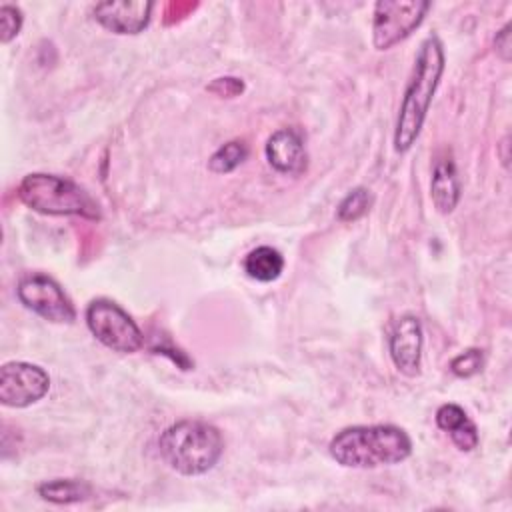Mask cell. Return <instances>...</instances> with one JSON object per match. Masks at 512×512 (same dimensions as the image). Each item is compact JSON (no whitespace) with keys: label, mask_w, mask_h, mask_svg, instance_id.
Listing matches in <instances>:
<instances>
[{"label":"cell","mask_w":512,"mask_h":512,"mask_svg":"<svg viewBox=\"0 0 512 512\" xmlns=\"http://www.w3.org/2000/svg\"><path fill=\"white\" fill-rule=\"evenodd\" d=\"M444 72V46L436 34H430L418 50L410 72L400 112L394 128V150L408 152L418 140L432 98Z\"/></svg>","instance_id":"cell-1"},{"label":"cell","mask_w":512,"mask_h":512,"mask_svg":"<svg viewBox=\"0 0 512 512\" xmlns=\"http://www.w3.org/2000/svg\"><path fill=\"white\" fill-rule=\"evenodd\" d=\"M328 452L344 468H378L406 460L412 440L404 428L394 424H360L336 432Z\"/></svg>","instance_id":"cell-2"},{"label":"cell","mask_w":512,"mask_h":512,"mask_svg":"<svg viewBox=\"0 0 512 512\" xmlns=\"http://www.w3.org/2000/svg\"><path fill=\"white\" fill-rule=\"evenodd\" d=\"M162 460L182 476H200L216 466L224 452L220 430L204 420H180L158 438Z\"/></svg>","instance_id":"cell-3"},{"label":"cell","mask_w":512,"mask_h":512,"mask_svg":"<svg viewBox=\"0 0 512 512\" xmlns=\"http://www.w3.org/2000/svg\"><path fill=\"white\" fill-rule=\"evenodd\" d=\"M18 198L34 212L48 216L100 218L98 204L76 182L56 174H26L18 184Z\"/></svg>","instance_id":"cell-4"},{"label":"cell","mask_w":512,"mask_h":512,"mask_svg":"<svg viewBox=\"0 0 512 512\" xmlns=\"http://www.w3.org/2000/svg\"><path fill=\"white\" fill-rule=\"evenodd\" d=\"M86 324L90 332L106 348L132 354L144 346V334L132 316L108 298H96L86 308Z\"/></svg>","instance_id":"cell-5"},{"label":"cell","mask_w":512,"mask_h":512,"mask_svg":"<svg viewBox=\"0 0 512 512\" xmlns=\"http://www.w3.org/2000/svg\"><path fill=\"white\" fill-rule=\"evenodd\" d=\"M430 10L426 0H378L372 18V44L376 50H388L408 38Z\"/></svg>","instance_id":"cell-6"},{"label":"cell","mask_w":512,"mask_h":512,"mask_svg":"<svg viewBox=\"0 0 512 512\" xmlns=\"http://www.w3.org/2000/svg\"><path fill=\"white\" fill-rule=\"evenodd\" d=\"M16 296L28 310L44 320L62 324L76 318V310L62 286L42 272L22 276L16 286Z\"/></svg>","instance_id":"cell-7"},{"label":"cell","mask_w":512,"mask_h":512,"mask_svg":"<svg viewBox=\"0 0 512 512\" xmlns=\"http://www.w3.org/2000/svg\"><path fill=\"white\" fill-rule=\"evenodd\" d=\"M50 376L30 362H6L0 368V402L10 408H26L46 396Z\"/></svg>","instance_id":"cell-8"},{"label":"cell","mask_w":512,"mask_h":512,"mask_svg":"<svg viewBox=\"0 0 512 512\" xmlns=\"http://www.w3.org/2000/svg\"><path fill=\"white\" fill-rule=\"evenodd\" d=\"M422 344H424V332H422L420 320L414 314H402L394 322L388 338L390 358L398 372L410 378L420 372Z\"/></svg>","instance_id":"cell-9"},{"label":"cell","mask_w":512,"mask_h":512,"mask_svg":"<svg viewBox=\"0 0 512 512\" xmlns=\"http://www.w3.org/2000/svg\"><path fill=\"white\" fill-rule=\"evenodd\" d=\"M152 2L146 0H112L94 6L92 14L100 26L114 34H138L152 16Z\"/></svg>","instance_id":"cell-10"},{"label":"cell","mask_w":512,"mask_h":512,"mask_svg":"<svg viewBox=\"0 0 512 512\" xmlns=\"http://www.w3.org/2000/svg\"><path fill=\"white\" fill-rule=\"evenodd\" d=\"M268 164L286 176H298L306 170V148L302 134L294 128H280L276 130L264 148Z\"/></svg>","instance_id":"cell-11"},{"label":"cell","mask_w":512,"mask_h":512,"mask_svg":"<svg viewBox=\"0 0 512 512\" xmlns=\"http://www.w3.org/2000/svg\"><path fill=\"white\" fill-rule=\"evenodd\" d=\"M436 426L448 432L452 444L462 452H472L480 442L476 424L468 418L466 410L454 402L442 404L436 410Z\"/></svg>","instance_id":"cell-12"},{"label":"cell","mask_w":512,"mask_h":512,"mask_svg":"<svg viewBox=\"0 0 512 512\" xmlns=\"http://www.w3.org/2000/svg\"><path fill=\"white\" fill-rule=\"evenodd\" d=\"M430 196L440 214H450L460 202V178L452 158H438L432 170Z\"/></svg>","instance_id":"cell-13"},{"label":"cell","mask_w":512,"mask_h":512,"mask_svg":"<svg viewBox=\"0 0 512 512\" xmlns=\"http://www.w3.org/2000/svg\"><path fill=\"white\" fill-rule=\"evenodd\" d=\"M244 272L258 282H274L284 270V256L272 246H258L244 258Z\"/></svg>","instance_id":"cell-14"},{"label":"cell","mask_w":512,"mask_h":512,"mask_svg":"<svg viewBox=\"0 0 512 512\" xmlns=\"http://www.w3.org/2000/svg\"><path fill=\"white\" fill-rule=\"evenodd\" d=\"M38 496L52 504H74L92 496V488L84 480L76 478H54L38 484Z\"/></svg>","instance_id":"cell-15"},{"label":"cell","mask_w":512,"mask_h":512,"mask_svg":"<svg viewBox=\"0 0 512 512\" xmlns=\"http://www.w3.org/2000/svg\"><path fill=\"white\" fill-rule=\"evenodd\" d=\"M248 156V146L244 140H230L222 144L208 160V170L214 174H228L236 170Z\"/></svg>","instance_id":"cell-16"},{"label":"cell","mask_w":512,"mask_h":512,"mask_svg":"<svg viewBox=\"0 0 512 512\" xmlns=\"http://www.w3.org/2000/svg\"><path fill=\"white\" fill-rule=\"evenodd\" d=\"M372 204V196H370V190L364 188V186H358V188H352L344 198L342 202L338 204V210H336V218L340 222H354L358 218H362L368 208Z\"/></svg>","instance_id":"cell-17"},{"label":"cell","mask_w":512,"mask_h":512,"mask_svg":"<svg viewBox=\"0 0 512 512\" xmlns=\"http://www.w3.org/2000/svg\"><path fill=\"white\" fill-rule=\"evenodd\" d=\"M484 366V354L480 348H468L452 358L450 372L458 378H470L476 376Z\"/></svg>","instance_id":"cell-18"},{"label":"cell","mask_w":512,"mask_h":512,"mask_svg":"<svg viewBox=\"0 0 512 512\" xmlns=\"http://www.w3.org/2000/svg\"><path fill=\"white\" fill-rule=\"evenodd\" d=\"M24 16L22 10L14 4H2L0 6V40L2 44H8L20 34Z\"/></svg>","instance_id":"cell-19"},{"label":"cell","mask_w":512,"mask_h":512,"mask_svg":"<svg viewBox=\"0 0 512 512\" xmlns=\"http://www.w3.org/2000/svg\"><path fill=\"white\" fill-rule=\"evenodd\" d=\"M206 90L216 96H222V98H234L244 92V82L236 76H220V78H214L206 86Z\"/></svg>","instance_id":"cell-20"},{"label":"cell","mask_w":512,"mask_h":512,"mask_svg":"<svg viewBox=\"0 0 512 512\" xmlns=\"http://www.w3.org/2000/svg\"><path fill=\"white\" fill-rule=\"evenodd\" d=\"M494 46H496V52L500 54V58L504 62L510 60V54H512V40H510V24H506L494 38Z\"/></svg>","instance_id":"cell-21"}]
</instances>
